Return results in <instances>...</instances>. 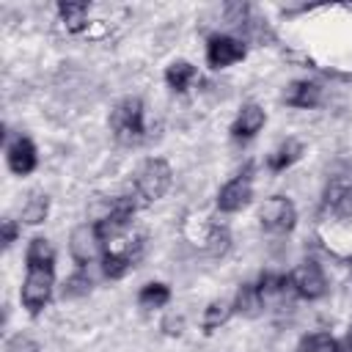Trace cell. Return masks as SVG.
Masks as SVG:
<instances>
[{"label":"cell","instance_id":"cell-17","mask_svg":"<svg viewBox=\"0 0 352 352\" xmlns=\"http://www.w3.org/2000/svg\"><path fill=\"white\" fill-rule=\"evenodd\" d=\"M195 77H198V69H195L190 60H173V63L165 69V82H168V88L176 91V94H184Z\"/></svg>","mask_w":352,"mask_h":352},{"label":"cell","instance_id":"cell-9","mask_svg":"<svg viewBox=\"0 0 352 352\" xmlns=\"http://www.w3.org/2000/svg\"><path fill=\"white\" fill-rule=\"evenodd\" d=\"M248 55V47L234 36H209L206 41V63L212 69H226L231 63H239Z\"/></svg>","mask_w":352,"mask_h":352},{"label":"cell","instance_id":"cell-11","mask_svg":"<svg viewBox=\"0 0 352 352\" xmlns=\"http://www.w3.org/2000/svg\"><path fill=\"white\" fill-rule=\"evenodd\" d=\"M6 162H8V168H11L16 176H28V173H33L36 165H38V154H36L33 140L25 138V135L14 138V140L6 146Z\"/></svg>","mask_w":352,"mask_h":352},{"label":"cell","instance_id":"cell-8","mask_svg":"<svg viewBox=\"0 0 352 352\" xmlns=\"http://www.w3.org/2000/svg\"><path fill=\"white\" fill-rule=\"evenodd\" d=\"M292 289L297 297L302 300H319L327 292V278L324 270L316 261H302L294 272H292Z\"/></svg>","mask_w":352,"mask_h":352},{"label":"cell","instance_id":"cell-25","mask_svg":"<svg viewBox=\"0 0 352 352\" xmlns=\"http://www.w3.org/2000/svg\"><path fill=\"white\" fill-rule=\"evenodd\" d=\"M228 245H231L228 231H226L223 226H212V228H209V236H206V250H209L212 256H223V253L228 250Z\"/></svg>","mask_w":352,"mask_h":352},{"label":"cell","instance_id":"cell-16","mask_svg":"<svg viewBox=\"0 0 352 352\" xmlns=\"http://www.w3.org/2000/svg\"><path fill=\"white\" fill-rule=\"evenodd\" d=\"M256 289H258V297H261V302L267 305V302H275V300H283L286 297V292L292 289V275H280V272H264L261 275V280L256 283ZM294 292V289H292Z\"/></svg>","mask_w":352,"mask_h":352},{"label":"cell","instance_id":"cell-3","mask_svg":"<svg viewBox=\"0 0 352 352\" xmlns=\"http://www.w3.org/2000/svg\"><path fill=\"white\" fill-rule=\"evenodd\" d=\"M170 182H173V170L162 157L146 160L135 173V190L143 201H160L170 190Z\"/></svg>","mask_w":352,"mask_h":352},{"label":"cell","instance_id":"cell-26","mask_svg":"<svg viewBox=\"0 0 352 352\" xmlns=\"http://www.w3.org/2000/svg\"><path fill=\"white\" fill-rule=\"evenodd\" d=\"M6 352H38V344L30 336H14L6 344Z\"/></svg>","mask_w":352,"mask_h":352},{"label":"cell","instance_id":"cell-7","mask_svg":"<svg viewBox=\"0 0 352 352\" xmlns=\"http://www.w3.org/2000/svg\"><path fill=\"white\" fill-rule=\"evenodd\" d=\"M135 212H138V204H135L129 195L113 198V201H110V206H107V212H104L99 220H94V223H96V228L102 231L104 242H107L110 236H118V234L132 223Z\"/></svg>","mask_w":352,"mask_h":352},{"label":"cell","instance_id":"cell-27","mask_svg":"<svg viewBox=\"0 0 352 352\" xmlns=\"http://www.w3.org/2000/svg\"><path fill=\"white\" fill-rule=\"evenodd\" d=\"M16 236H19V223L11 220V217H6L3 220V248H11L16 242Z\"/></svg>","mask_w":352,"mask_h":352},{"label":"cell","instance_id":"cell-28","mask_svg":"<svg viewBox=\"0 0 352 352\" xmlns=\"http://www.w3.org/2000/svg\"><path fill=\"white\" fill-rule=\"evenodd\" d=\"M245 16H248V6H242V3H234V6L226 8V19L234 22V25H242Z\"/></svg>","mask_w":352,"mask_h":352},{"label":"cell","instance_id":"cell-18","mask_svg":"<svg viewBox=\"0 0 352 352\" xmlns=\"http://www.w3.org/2000/svg\"><path fill=\"white\" fill-rule=\"evenodd\" d=\"M234 314V302H226V300H212L206 308H204V319H201V327L204 333H214L217 327H223Z\"/></svg>","mask_w":352,"mask_h":352},{"label":"cell","instance_id":"cell-19","mask_svg":"<svg viewBox=\"0 0 352 352\" xmlns=\"http://www.w3.org/2000/svg\"><path fill=\"white\" fill-rule=\"evenodd\" d=\"M58 14L69 33H80L88 25V3H60Z\"/></svg>","mask_w":352,"mask_h":352},{"label":"cell","instance_id":"cell-15","mask_svg":"<svg viewBox=\"0 0 352 352\" xmlns=\"http://www.w3.org/2000/svg\"><path fill=\"white\" fill-rule=\"evenodd\" d=\"M302 151H305V146H302L297 138H289V140H283V143L267 157V168H270L272 173H283L286 168H292V165L302 157Z\"/></svg>","mask_w":352,"mask_h":352},{"label":"cell","instance_id":"cell-20","mask_svg":"<svg viewBox=\"0 0 352 352\" xmlns=\"http://www.w3.org/2000/svg\"><path fill=\"white\" fill-rule=\"evenodd\" d=\"M261 308H264V302H261V297H258L256 283H242V286L236 289V297H234V311H239V314H245V316H256Z\"/></svg>","mask_w":352,"mask_h":352},{"label":"cell","instance_id":"cell-2","mask_svg":"<svg viewBox=\"0 0 352 352\" xmlns=\"http://www.w3.org/2000/svg\"><path fill=\"white\" fill-rule=\"evenodd\" d=\"M110 129L118 143H140L146 138V121H143V102L138 96L121 99L110 113Z\"/></svg>","mask_w":352,"mask_h":352},{"label":"cell","instance_id":"cell-13","mask_svg":"<svg viewBox=\"0 0 352 352\" xmlns=\"http://www.w3.org/2000/svg\"><path fill=\"white\" fill-rule=\"evenodd\" d=\"M283 102L289 107H300V110H311L322 102V88L314 80H292L283 91Z\"/></svg>","mask_w":352,"mask_h":352},{"label":"cell","instance_id":"cell-21","mask_svg":"<svg viewBox=\"0 0 352 352\" xmlns=\"http://www.w3.org/2000/svg\"><path fill=\"white\" fill-rule=\"evenodd\" d=\"M168 300H170V289H168L165 283H160V280L146 283V286L138 292V302H140V308H146V311L162 308V305H168Z\"/></svg>","mask_w":352,"mask_h":352},{"label":"cell","instance_id":"cell-23","mask_svg":"<svg viewBox=\"0 0 352 352\" xmlns=\"http://www.w3.org/2000/svg\"><path fill=\"white\" fill-rule=\"evenodd\" d=\"M294 352H338V341L330 333H311L297 344Z\"/></svg>","mask_w":352,"mask_h":352},{"label":"cell","instance_id":"cell-5","mask_svg":"<svg viewBox=\"0 0 352 352\" xmlns=\"http://www.w3.org/2000/svg\"><path fill=\"white\" fill-rule=\"evenodd\" d=\"M69 253L77 261V267H88L91 261L104 256V236L96 228V223H82L69 236Z\"/></svg>","mask_w":352,"mask_h":352},{"label":"cell","instance_id":"cell-22","mask_svg":"<svg viewBox=\"0 0 352 352\" xmlns=\"http://www.w3.org/2000/svg\"><path fill=\"white\" fill-rule=\"evenodd\" d=\"M47 214H50V198H47L44 192H33V195L28 198V204L22 206V223H28V226L44 223Z\"/></svg>","mask_w":352,"mask_h":352},{"label":"cell","instance_id":"cell-6","mask_svg":"<svg viewBox=\"0 0 352 352\" xmlns=\"http://www.w3.org/2000/svg\"><path fill=\"white\" fill-rule=\"evenodd\" d=\"M258 223L267 234H289L297 223V209L286 195H272L261 204Z\"/></svg>","mask_w":352,"mask_h":352},{"label":"cell","instance_id":"cell-29","mask_svg":"<svg viewBox=\"0 0 352 352\" xmlns=\"http://www.w3.org/2000/svg\"><path fill=\"white\" fill-rule=\"evenodd\" d=\"M182 327H184V319H182V316H173V314L162 322V330H165L168 336H179V333H182Z\"/></svg>","mask_w":352,"mask_h":352},{"label":"cell","instance_id":"cell-14","mask_svg":"<svg viewBox=\"0 0 352 352\" xmlns=\"http://www.w3.org/2000/svg\"><path fill=\"white\" fill-rule=\"evenodd\" d=\"M327 206H330V217L341 226L352 223V182L346 184H336L327 192Z\"/></svg>","mask_w":352,"mask_h":352},{"label":"cell","instance_id":"cell-4","mask_svg":"<svg viewBox=\"0 0 352 352\" xmlns=\"http://www.w3.org/2000/svg\"><path fill=\"white\" fill-rule=\"evenodd\" d=\"M253 198V165L248 162L234 179H228L217 192V209L226 214H234L245 209Z\"/></svg>","mask_w":352,"mask_h":352},{"label":"cell","instance_id":"cell-30","mask_svg":"<svg viewBox=\"0 0 352 352\" xmlns=\"http://www.w3.org/2000/svg\"><path fill=\"white\" fill-rule=\"evenodd\" d=\"M338 352H352V324H349V330H346V336L338 341Z\"/></svg>","mask_w":352,"mask_h":352},{"label":"cell","instance_id":"cell-10","mask_svg":"<svg viewBox=\"0 0 352 352\" xmlns=\"http://www.w3.org/2000/svg\"><path fill=\"white\" fill-rule=\"evenodd\" d=\"M140 253H143V239H135L132 245H126V248H121V250H104V256H102V272H104V278H124L132 267H135V261L140 258Z\"/></svg>","mask_w":352,"mask_h":352},{"label":"cell","instance_id":"cell-1","mask_svg":"<svg viewBox=\"0 0 352 352\" xmlns=\"http://www.w3.org/2000/svg\"><path fill=\"white\" fill-rule=\"evenodd\" d=\"M28 272H25V280H22V292H19V300H22V308L30 314V316H38L50 297H52V286H55V264H30L25 261Z\"/></svg>","mask_w":352,"mask_h":352},{"label":"cell","instance_id":"cell-24","mask_svg":"<svg viewBox=\"0 0 352 352\" xmlns=\"http://www.w3.org/2000/svg\"><path fill=\"white\" fill-rule=\"evenodd\" d=\"M91 292V275L85 272V267H80L77 272H72L63 283V297H82Z\"/></svg>","mask_w":352,"mask_h":352},{"label":"cell","instance_id":"cell-12","mask_svg":"<svg viewBox=\"0 0 352 352\" xmlns=\"http://www.w3.org/2000/svg\"><path fill=\"white\" fill-rule=\"evenodd\" d=\"M264 121H267L264 110L256 102H248V104L239 107V113H236V118L231 124V138L234 140H250V138H256L261 132Z\"/></svg>","mask_w":352,"mask_h":352}]
</instances>
